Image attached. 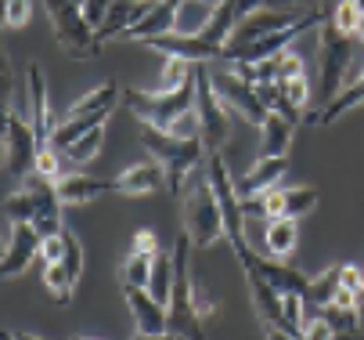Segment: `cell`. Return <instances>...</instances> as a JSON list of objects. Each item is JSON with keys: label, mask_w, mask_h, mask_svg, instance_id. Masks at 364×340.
Masks as SVG:
<instances>
[{"label": "cell", "mask_w": 364, "mask_h": 340, "mask_svg": "<svg viewBox=\"0 0 364 340\" xmlns=\"http://www.w3.org/2000/svg\"><path fill=\"white\" fill-rule=\"evenodd\" d=\"M123 301L134 315L137 333H170V308L155 301L144 286H123Z\"/></svg>", "instance_id": "cell-13"}, {"label": "cell", "mask_w": 364, "mask_h": 340, "mask_svg": "<svg viewBox=\"0 0 364 340\" xmlns=\"http://www.w3.org/2000/svg\"><path fill=\"white\" fill-rule=\"evenodd\" d=\"M267 340H299V336H292V333H285V329H274V326H267Z\"/></svg>", "instance_id": "cell-39"}, {"label": "cell", "mask_w": 364, "mask_h": 340, "mask_svg": "<svg viewBox=\"0 0 364 340\" xmlns=\"http://www.w3.org/2000/svg\"><path fill=\"white\" fill-rule=\"evenodd\" d=\"M321 4H325V15H328V11H332V8L339 4V0H321Z\"/></svg>", "instance_id": "cell-41"}, {"label": "cell", "mask_w": 364, "mask_h": 340, "mask_svg": "<svg viewBox=\"0 0 364 340\" xmlns=\"http://www.w3.org/2000/svg\"><path fill=\"white\" fill-rule=\"evenodd\" d=\"M141 145L151 153V160H159L163 170H166V188L181 200V185L188 181V174L198 170V163L210 156L205 153L202 138H173L170 130H159V127H148L141 123Z\"/></svg>", "instance_id": "cell-3"}, {"label": "cell", "mask_w": 364, "mask_h": 340, "mask_svg": "<svg viewBox=\"0 0 364 340\" xmlns=\"http://www.w3.org/2000/svg\"><path fill=\"white\" fill-rule=\"evenodd\" d=\"M151 261H155V254H127V261H123V268H119L123 286H144V289H148Z\"/></svg>", "instance_id": "cell-27"}, {"label": "cell", "mask_w": 364, "mask_h": 340, "mask_svg": "<svg viewBox=\"0 0 364 340\" xmlns=\"http://www.w3.org/2000/svg\"><path fill=\"white\" fill-rule=\"evenodd\" d=\"M123 102L127 109L148 123V127H159L170 130V123L177 116H184L188 109H195V80L177 87V91H141V87H127L123 91Z\"/></svg>", "instance_id": "cell-6"}, {"label": "cell", "mask_w": 364, "mask_h": 340, "mask_svg": "<svg viewBox=\"0 0 364 340\" xmlns=\"http://www.w3.org/2000/svg\"><path fill=\"white\" fill-rule=\"evenodd\" d=\"M318 40H321V69H318V109H325L336 94L343 91V83L350 80L353 73V51L360 47L357 36L343 33L328 15L325 22L318 26Z\"/></svg>", "instance_id": "cell-4"}, {"label": "cell", "mask_w": 364, "mask_h": 340, "mask_svg": "<svg viewBox=\"0 0 364 340\" xmlns=\"http://www.w3.org/2000/svg\"><path fill=\"white\" fill-rule=\"evenodd\" d=\"M40 149L43 145H40L29 116H22V109H4V170L18 181L33 177Z\"/></svg>", "instance_id": "cell-8"}, {"label": "cell", "mask_w": 364, "mask_h": 340, "mask_svg": "<svg viewBox=\"0 0 364 340\" xmlns=\"http://www.w3.org/2000/svg\"><path fill=\"white\" fill-rule=\"evenodd\" d=\"M134 340H181L177 333H134Z\"/></svg>", "instance_id": "cell-38"}, {"label": "cell", "mask_w": 364, "mask_h": 340, "mask_svg": "<svg viewBox=\"0 0 364 340\" xmlns=\"http://www.w3.org/2000/svg\"><path fill=\"white\" fill-rule=\"evenodd\" d=\"M292 138H296V123H289L285 116L271 113V116H267V123L259 127V156H271V160L289 156Z\"/></svg>", "instance_id": "cell-20"}, {"label": "cell", "mask_w": 364, "mask_h": 340, "mask_svg": "<svg viewBox=\"0 0 364 340\" xmlns=\"http://www.w3.org/2000/svg\"><path fill=\"white\" fill-rule=\"evenodd\" d=\"M336 289H339V264H328L325 272L310 275L306 304H314V308H328V304L336 301Z\"/></svg>", "instance_id": "cell-23"}, {"label": "cell", "mask_w": 364, "mask_h": 340, "mask_svg": "<svg viewBox=\"0 0 364 340\" xmlns=\"http://www.w3.org/2000/svg\"><path fill=\"white\" fill-rule=\"evenodd\" d=\"M357 105H364V69L350 73V80L343 83V91L336 94V98H332L325 109L310 113L306 123H314V127H332L336 120H343V116H346L350 109H357Z\"/></svg>", "instance_id": "cell-19"}, {"label": "cell", "mask_w": 364, "mask_h": 340, "mask_svg": "<svg viewBox=\"0 0 364 340\" xmlns=\"http://www.w3.org/2000/svg\"><path fill=\"white\" fill-rule=\"evenodd\" d=\"M43 286H47V294L55 297V304H69L73 301V286H76V279L69 275V268H65V261H58V264H43Z\"/></svg>", "instance_id": "cell-25"}, {"label": "cell", "mask_w": 364, "mask_h": 340, "mask_svg": "<svg viewBox=\"0 0 364 340\" xmlns=\"http://www.w3.org/2000/svg\"><path fill=\"white\" fill-rule=\"evenodd\" d=\"M318 207V188L310 185H299V188H282V217H306L310 210Z\"/></svg>", "instance_id": "cell-24"}, {"label": "cell", "mask_w": 364, "mask_h": 340, "mask_svg": "<svg viewBox=\"0 0 364 340\" xmlns=\"http://www.w3.org/2000/svg\"><path fill=\"white\" fill-rule=\"evenodd\" d=\"M101 141H105V127H94L90 134H83L80 141L69 145V149L62 153V160L73 163V167H83V163H90V160L101 153Z\"/></svg>", "instance_id": "cell-26"}, {"label": "cell", "mask_w": 364, "mask_h": 340, "mask_svg": "<svg viewBox=\"0 0 364 340\" xmlns=\"http://www.w3.org/2000/svg\"><path fill=\"white\" fill-rule=\"evenodd\" d=\"M65 261V235L55 232V235H43L40 242V264H58Z\"/></svg>", "instance_id": "cell-34"}, {"label": "cell", "mask_w": 364, "mask_h": 340, "mask_svg": "<svg viewBox=\"0 0 364 340\" xmlns=\"http://www.w3.org/2000/svg\"><path fill=\"white\" fill-rule=\"evenodd\" d=\"M33 15V0H4V26L8 29H22Z\"/></svg>", "instance_id": "cell-33"}, {"label": "cell", "mask_w": 364, "mask_h": 340, "mask_svg": "<svg viewBox=\"0 0 364 340\" xmlns=\"http://www.w3.org/2000/svg\"><path fill=\"white\" fill-rule=\"evenodd\" d=\"M163 185H166V170H163L159 160H141V163L127 167L116 177V192H119V196H130V200L151 196V192H159Z\"/></svg>", "instance_id": "cell-16"}, {"label": "cell", "mask_w": 364, "mask_h": 340, "mask_svg": "<svg viewBox=\"0 0 364 340\" xmlns=\"http://www.w3.org/2000/svg\"><path fill=\"white\" fill-rule=\"evenodd\" d=\"M285 170H289V156H278V160H271V156H259L242 177H235V188H238V196L242 200H249V196H259V192H271V188H278V181L285 177Z\"/></svg>", "instance_id": "cell-15"}, {"label": "cell", "mask_w": 364, "mask_h": 340, "mask_svg": "<svg viewBox=\"0 0 364 340\" xmlns=\"http://www.w3.org/2000/svg\"><path fill=\"white\" fill-rule=\"evenodd\" d=\"M36 177H43V181H58L62 177V156L50 149H40V156H36Z\"/></svg>", "instance_id": "cell-32"}, {"label": "cell", "mask_w": 364, "mask_h": 340, "mask_svg": "<svg viewBox=\"0 0 364 340\" xmlns=\"http://www.w3.org/2000/svg\"><path fill=\"white\" fill-rule=\"evenodd\" d=\"M109 8H112V0H87V4H83V19L94 26V33H97V26H101V22H105Z\"/></svg>", "instance_id": "cell-37"}, {"label": "cell", "mask_w": 364, "mask_h": 340, "mask_svg": "<svg viewBox=\"0 0 364 340\" xmlns=\"http://www.w3.org/2000/svg\"><path fill=\"white\" fill-rule=\"evenodd\" d=\"M40 242H43V235L33 225H11V232L4 239V261H0V275H4V282L18 279L40 257Z\"/></svg>", "instance_id": "cell-11"}, {"label": "cell", "mask_w": 364, "mask_h": 340, "mask_svg": "<svg viewBox=\"0 0 364 340\" xmlns=\"http://www.w3.org/2000/svg\"><path fill=\"white\" fill-rule=\"evenodd\" d=\"M4 217L11 225H33L40 235H55L65 228L62 221V200L55 192V181L43 177H26L11 196L4 200Z\"/></svg>", "instance_id": "cell-1"}, {"label": "cell", "mask_w": 364, "mask_h": 340, "mask_svg": "<svg viewBox=\"0 0 364 340\" xmlns=\"http://www.w3.org/2000/svg\"><path fill=\"white\" fill-rule=\"evenodd\" d=\"M296 76H306V66H303V55L289 47V51H282V55H278V83L296 80Z\"/></svg>", "instance_id": "cell-31"}, {"label": "cell", "mask_w": 364, "mask_h": 340, "mask_svg": "<svg viewBox=\"0 0 364 340\" xmlns=\"http://www.w3.org/2000/svg\"><path fill=\"white\" fill-rule=\"evenodd\" d=\"M62 235H65V268H69V275L80 282V275H83V242L76 239L73 228H62Z\"/></svg>", "instance_id": "cell-30"}, {"label": "cell", "mask_w": 364, "mask_h": 340, "mask_svg": "<svg viewBox=\"0 0 364 340\" xmlns=\"http://www.w3.org/2000/svg\"><path fill=\"white\" fill-rule=\"evenodd\" d=\"M195 250H210L217 239L228 235L224 228V210H220V200H217V188L205 177H195V185L184 192V228H181Z\"/></svg>", "instance_id": "cell-5"}, {"label": "cell", "mask_w": 364, "mask_h": 340, "mask_svg": "<svg viewBox=\"0 0 364 340\" xmlns=\"http://www.w3.org/2000/svg\"><path fill=\"white\" fill-rule=\"evenodd\" d=\"M148 11H151V0H112V8H109L105 22L97 26V40H101V43L123 40Z\"/></svg>", "instance_id": "cell-17"}, {"label": "cell", "mask_w": 364, "mask_h": 340, "mask_svg": "<svg viewBox=\"0 0 364 340\" xmlns=\"http://www.w3.org/2000/svg\"><path fill=\"white\" fill-rule=\"evenodd\" d=\"M148 294L170 308V297H173V250L170 254H155L151 261V279H148Z\"/></svg>", "instance_id": "cell-22"}, {"label": "cell", "mask_w": 364, "mask_h": 340, "mask_svg": "<svg viewBox=\"0 0 364 340\" xmlns=\"http://www.w3.org/2000/svg\"><path fill=\"white\" fill-rule=\"evenodd\" d=\"M26 102H29V123L40 138V145L47 149L50 141V130H55V120H50V98H47V80H43V69L36 62L26 66Z\"/></svg>", "instance_id": "cell-12"}, {"label": "cell", "mask_w": 364, "mask_h": 340, "mask_svg": "<svg viewBox=\"0 0 364 340\" xmlns=\"http://www.w3.org/2000/svg\"><path fill=\"white\" fill-rule=\"evenodd\" d=\"M353 4H357V8H360V11H364V0H353Z\"/></svg>", "instance_id": "cell-46"}, {"label": "cell", "mask_w": 364, "mask_h": 340, "mask_svg": "<svg viewBox=\"0 0 364 340\" xmlns=\"http://www.w3.org/2000/svg\"><path fill=\"white\" fill-rule=\"evenodd\" d=\"M339 286L360 297V294H364V268H357V264H339Z\"/></svg>", "instance_id": "cell-35"}, {"label": "cell", "mask_w": 364, "mask_h": 340, "mask_svg": "<svg viewBox=\"0 0 364 340\" xmlns=\"http://www.w3.org/2000/svg\"><path fill=\"white\" fill-rule=\"evenodd\" d=\"M181 340H184V336H181Z\"/></svg>", "instance_id": "cell-50"}, {"label": "cell", "mask_w": 364, "mask_h": 340, "mask_svg": "<svg viewBox=\"0 0 364 340\" xmlns=\"http://www.w3.org/2000/svg\"><path fill=\"white\" fill-rule=\"evenodd\" d=\"M0 340H18V336H15V333H8V329H4V333H0Z\"/></svg>", "instance_id": "cell-45"}, {"label": "cell", "mask_w": 364, "mask_h": 340, "mask_svg": "<svg viewBox=\"0 0 364 340\" xmlns=\"http://www.w3.org/2000/svg\"><path fill=\"white\" fill-rule=\"evenodd\" d=\"M73 340H94V336H73Z\"/></svg>", "instance_id": "cell-47"}, {"label": "cell", "mask_w": 364, "mask_h": 340, "mask_svg": "<svg viewBox=\"0 0 364 340\" xmlns=\"http://www.w3.org/2000/svg\"><path fill=\"white\" fill-rule=\"evenodd\" d=\"M151 4H159V0H151Z\"/></svg>", "instance_id": "cell-49"}, {"label": "cell", "mask_w": 364, "mask_h": 340, "mask_svg": "<svg viewBox=\"0 0 364 340\" xmlns=\"http://www.w3.org/2000/svg\"><path fill=\"white\" fill-rule=\"evenodd\" d=\"M357 40H360V47H364V19H360V29H357Z\"/></svg>", "instance_id": "cell-43"}, {"label": "cell", "mask_w": 364, "mask_h": 340, "mask_svg": "<svg viewBox=\"0 0 364 340\" xmlns=\"http://www.w3.org/2000/svg\"><path fill=\"white\" fill-rule=\"evenodd\" d=\"M130 254H159V239L151 228H137L130 235Z\"/></svg>", "instance_id": "cell-36"}, {"label": "cell", "mask_w": 364, "mask_h": 340, "mask_svg": "<svg viewBox=\"0 0 364 340\" xmlns=\"http://www.w3.org/2000/svg\"><path fill=\"white\" fill-rule=\"evenodd\" d=\"M332 340H364V329H346V333H336Z\"/></svg>", "instance_id": "cell-40"}, {"label": "cell", "mask_w": 364, "mask_h": 340, "mask_svg": "<svg viewBox=\"0 0 364 340\" xmlns=\"http://www.w3.org/2000/svg\"><path fill=\"white\" fill-rule=\"evenodd\" d=\"M55 192L62 207H83V203H94L101 196H112L116 192V177H94V174H62L55 181Z\"/></svg>", "instance_id": "cell-14"}, {"label": "cell", "mask_w": 364, "mask_h": 340, "mask_svg": "<svg viewBox=\"0 0 364 340\" xmlns=\"http://www.w3.org/2000/svg\"><path fill=\"white\" fill-rule=\"evenodd\" d=\"M332 336H336V329L328 326L325 311L314 308V304H306V315L299 322V340H332Z\"/></svg>", "instance_id": "cell-28"}, {"label": "cell", "mask_w": 364, "mask_h": 340, "mask_svg": "<svg viewBox=\"0 0 364 340\" xmlns=\"http://www.w3.org/2000/svg\"><path fill=\"white\" fill-rule=\"evenodd\" d=\"M191 239L177 232L173 239V297H170V333L184 340H205V319L195 301V272H191Z\"/></svg>", "instance_id": "cell-2"}, {"label": "cell", "mask_w": 364, "mask_h": 340, "mask_svg": "<svg viewBox=\"0 0 364 340\" xmlns=\"http://www.w3.org/2000/svg\"><path fill=\"white\" fill-rule=\"evenodd\" d=\"M210 76H213V87H217V94H220V102L228 105V113H235V116H242L245 123H252V127H264L267 123V105L259 102V94H256V83H249L238 69H210Z\"/></svg>", "instance_id": "cell-10"}, {"label": "cell", "mask_w": 364, "mask_h": 340, "mask_svg": "<svg viewBox=\"0 0 364 340\" xmlns=\"http://www.w3.org/2000/svg\"><path fill=\"white\" fill-rule=\"evenodd\" d=\"M18 340H43V336H33V333H15Z\"/></svg>", "instance_id": "cell-42"}, {"label": "cell", "mask_w": 364, "mask_h": 340, "mask_svg": "<svg viewBox=\"0 0 364 340\" xmlns=\"http://www.w3.org/2000/svg\"><path fill=\"white\" fill-rule=\"evenodd\" d=\"M76 4H80V8H83V4H87V0H76Z\"/></svg>", "instance_id": "cell-48"}, {"label": "cell", "mask_w": 364, "mask_h": 340, "mask_svg": "<svg viewBox=\"0 0 364 340\" xmlns=\"http://www.w3.org/2000/svg\"><path fill=\"white\" fill-rule=\"evenodd\" d=\"M296 242H299V228L292 217H278V221H264V247L271 257L289 261L296 254Z\"/></svg>", "instance_id": "cell-21"}, {"label": "cell", "mask_w": 364, "mask_h": 340, "mask_svg": "<svg viewBox=\"0 0 364 340\" xmlns=\"http://www.w3.org/2000/svg\"><path fill=\"white\" fill-rule=\"evenodd\" d=\"M184 8V0H159L151 4V11L123 36V40H137V43H148L155 36H166V33H177V15Z\"/></svg>", "instance_id": "cell-18"}, {"label": "cell", "mask_w": 364, "mask_h": 340, "mask_svg": "<svg viewBox=\"0 0 364 340\" xmlns=\"http://www.w3.org/2000/svg\"><path fill=\"white\" fill-rule=\"evenodd\" d=\"M328 19L343 29V33H350V36H357V29H360V19H364V11L353 4V0H339V4L328 11Z\"/></svg>", "instance_id": "cell-29"}, {"label": "cell", "mask_w": 364, "mask_h": 340, "mask_svg": "<svg viewBox=\"0 0 364 340\" xmlns=\"http://www.w3.org/2000/svg\"><path fill=\"white\" fill-rule=\"evenodd\" d=\"M43 8L55 26V40L62 43V51L69 58H97L101 55V40L94 26L83 19V8L76 0H43Z\"/></svg>", "instance_id": "cell-7"}, {"label": "cell", "mask_w": 364, "mask_h": 340, "mask_svg": "<svg viewBox=\"0 0 364 340\" xmlns=\"http://www.w3.org/2000/svg\"><path fill=\"white\" fill-rule=\"evenodd\" d=\"M195 109H198V123H202V145L205 153H220L224 141L231 134V113L220 102V94L213 87V76L205 66L195 69Z\"/></svg>", "instance_id": "cell-9"}, {"label": "cell", "mask_w": 364, "mask_h": 340, "mask_svg": "<svg viewBox=\"0 0 364 340\" xmlns=\"http://www.w3.org/2000/svg\"><path fill=\"white\" fill-rule=\"evenodd\" d=\"M202 4H210V8H220V4H224V0H202Z\"/></svg>", "instance_id": "cell-44"}]
</instances>
